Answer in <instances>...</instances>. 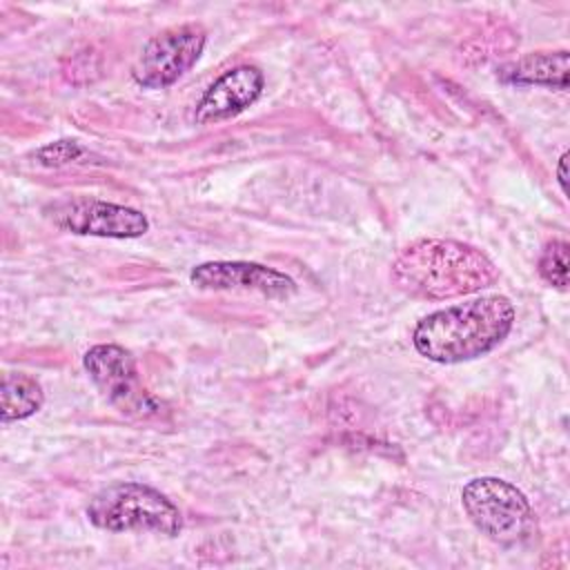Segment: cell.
<instances>
[{"mask_svg":"<svg viewBox=\"0 0 570 570\" xmlns=\"http://www.w3.org/2000/svg\"><path fill=\"white\" fill-rule=\"evenodd\" d=\"M45 403L40 383L22 372H9L0 390V416L4 423L20 421L36 414Z\"/></svg>","mask_w":570,"mask_h":570,"instance_id":"11","label":"cell"},{"mask_svg":"<svg viewBox=\"0 0 570 570\" xmlns=\"http://www.w3.org/2000/svg\"><path fill=\"white\" fill-rule=\"evenodd\" d=\"M566 163H568V154H561L559 163H557V180L563 194H568V176H566Z\"/></svg>","mask_w":570,"mask_h":570,"instance_id":"14","label":"cell"},{"mask_svg":"<svg viewBox=\"0 0 570 570\" xmlns=\"http://www.w3.org/2000/svg\"><path fill=\"white\" fill-rule=\"evenodd\" d=\"M82 154H85V149L76 140H56V142L40 147L36 151V158L47 167H60V165L76 160Z\"/></svg>","mask_w":570,"mask_h":570,"instance_id":"13","label":"cell"},{"mask_svg":"<svg viewBox=\"0 0 570 570\" xmlns=\"http://www.w3.org/2000/svg\"><path fill=\"white\" fill-rule=\"evenodd\" d=\"M503 82L512 85H543L550 89H568V51H537L528 53L499 71Z\"/></svg>","mask_w":570,"mask_h":570,"instance_id":"10","label":"cell"},{"mask_svg":"<svg viewBox=\"0 0 570 570\" xmlns=\"http://www.w3.org/2000/svg\"><path fill=\"white\" fill-rule=\"evenodd\" d=\"M89 521L109 532H154L176 537L183 530V514L178 505L160 490L118 481L98 490L87 505Z\"/></svg>","mask_w":570,"mask_h":570,"instance_id":"3","label":"cell"},{"mask_svg":"<svg viewBox=\"0 0 570 570\" xmlns=\"http://www.w3.org/2000/svg\"><path fill=\"white\" fill-rule=\"evenodd\" d=\"M265 87V76L256 65H238L218 76L196 105L194 120L198 125L220 122L252 107Z\"/></svg>","mask_w":570,"mask_h":570,"instance_id":"9","label":"cell"},{"mask_svg":"<svg viewBox=\"0 0 570 570\" xmlns=\"http://www.w3.org/2000/svg\"><path fill=\"white\" fill-rule=\"evenodd\" d=\"M461 503L474 528L490 541L517 546L537 532L528 497L499 476H479L463 485Z\"/></svg>","mask_w":570,"mask_h":570,"instance_id":"4","label":"cell"},{"mask_svg":"<svg viewBox=\"0 0 570 570\" xmlns=\"http://www.w3.org/2000/svg\"><path fill=\"white\" fill-rule=\"evenodd\" d=\"M82 365L94 385L120 412L142 419L160 412V401L142 387L136 361L125 347L114 343L94 345L85 352Z\"/></svg>","mask_w":570,"mask_h":570,"instance_id":"5","label":"cell"},{"mask_svg":"<svg viewBox=\"0 0 570 570\" xmlns=\"http://www.w3.org/2000/svg\"><path fill=\"white\" fill-rule=\"evenodd\" d=\"M539 274L546 283L557 289L568 287V243L566 240H550L546 243L539 256Z\"/></svg>","mask_w":570,"mask_h":570,"instance_id":"12","label":"cell"},{"mask_svg":"<svg viewBox=\"0 0 570 570\" xmlns=\"http://www.w3.org/2000/svg\"><path fill=\"white\" fill-rule=\"evenodd\" d=\"M514 325L510 298L492 294L456 303L421 318L412 332L414 350L434 363H463L492 352Z\"/></svg>","mask_w":570,"mask_h":570,"instance_id":"1","label":"cell"},{"mask_svg":"<svg viewBox=\"0 0 570 570\" xmlns=\"http://www.w3.org/2000/svg\"><path fill=\"white\" fill-rule=\"evenodd\" d=\"M205 42L207 31L198 22L169 27L145 45L131 69V78L145 89H165L196 65Z\"/></svg>","mask_w":570,"mask_h":570,"instance_id":"6","label":"cell"},{"mask_svg":"<svg viewBox=\"0 0 570 570\" xmlns=\"http://www.w3.org/2000/svg\"><path fill=\"white\" fill-rule=\"evenodd\" d=\"M392 278L414 298L441 301L479 292L497 281L494 263L476 247L425 238L407 245L392 265Z\"/></svg>","mask_w":570,"mask_h":570,"instance_id":"2","label":"cell"},{"mask_svg":"<svg viewBox=\"0 0 570 570\" xmlns=\"http://www.w3.org/2000/svg\"><path fill=\"white\" fill-rule=\"evenodd\" d=\"M200 289H247L269 298H287L296 292V281L285 272L247 261H209L189 274Z\"/></svg>","mask_w":570,"mask_h":570,"instance_id":"8","label":"cell"},{"mask_svg":"<svg viewBox=\"0 0 570 570\" xmlns=\"http://www.w3.org/2000/svg\"><path fill=\"white\" fill-rule=\"evenodd\" d=\"M53 225L71 234L102 238H138L149 229L142 212L96 198H69L47 209Z\"/></svg>","mask_w":570,"mask_h":570,"instance_id":"7","label":"cell"}]
</instances>
